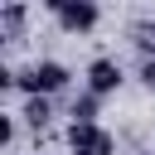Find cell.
<instances>
[{
	"mask_svg": "<svg viewBox=\"0 0 155 155\" xmlns=\"http://www.w3.org/2000/svg\"><path fill=\"white\" fill-rule=\"evenodd\" d=\"M136 78H140L145 92H155V58H140V73H136Z\"/></svg>",
	"mask_w": 155,
	"mask_h": 155,
	"instance_id": "cell-10",
	"label": "cell"
},
{
	"mask_svg": "<svg viewBox=\"0 0 155 155\" xmlns=\"http://www.w3.org/2000/svg\"><path fill=\"white\" fill-rule=\"evenodd\" d=\"M68 150L73 155H116V136L107 126H68Z\"/></svg>",
	"mask_w": 155,
	"mask_h": 155,
	"instance_id": "cell-4",
	"label": "cell"
},
{
	"mask_svg": "<svg viewBox=\"0 0 155 155\" xmlns=\"http://www.w3.org/2000/svg\"><path fill=\"white\" fill-rule=\"evenodd\" d=\"M131 44L140 48V58H155V19H136L131 24Z\"/></svg>",
	"mask_w": 155,
	"mask_h": 155,
	"instance_id": "cell-8",
	"label": "cell"
},
{
	"mask_svg": "<svg viewBox=\"0 0 155 155\" xmlns=\"http://www.w3.org/2000/svg\"><path fill=\"white\" fill-rule=\"evenodd\" d=\"M48 15L63 34H92L102 24V5L92 0H48Z\"/></svg>",
	"mask_w": 155,
	"mask_h": 155,
	"instance_id": "cell-2",
	"label": "cell"
},
{
	"mask_svg": "<svg viewBox=\"0 0 155 155\" xmlns=\"http://www.w3.org/2000/svg\"><path fill=\"white\" fill-rule=\"evenodd\" d=\"M19 121H24V126H34V131H44V126L53 121V97H24Z\"/></svg>",
	"mask_w": 155,
	"mask_h": 155,
	"instance_id": "cell-7",
	"label": "cell"
},
{
	"mask_svg": "<svg viewBox=\"0 0 155 155\" xmlns=\"http://www.w3.org/2000/svg\"><path fill=\"white\" fill-rule=\"evenodd\" d=\"M68 82H73V68H68V63H58V58H39V63L19 68L15 92H24V97H58V92H68Z\"/></svg>",
	"mask_w": 155,
	"mask_h": 155,
	"instance_id": "cell-1",
	"label": "cell"
},
{
	"mask_svg": "<svg viewBox=\"0 0 155 155\" xmlns=\"http://www.w3.org/2000/svg\"><path fill=\"white\" fill-rule=\"evenodd\" d=\"M15 116L19 111H0V145H15Z\"/></svg>",
	"mask_w": 155,
	"mask_h": 155,
	"instance_id": "cell-9",
	"label": "cell"
},
{
	"mask_svg": "<svg viewBox=\"0 0 155 155\" xmlns=\"http://www.w3.org/2000/svg\"><path fill=\"white\" fill-rule=\"evenodd\" d=\"M150 155H155V150H150Z\"/></svg>",
	"mask_w": 155,
	"mask_h": 155,
	"instance_id": "cell-11",
	"label": "cell"
},
{
	"mask_svg": "<svg viewBox=\"0 0 155 155\" xmlns=\"http://www.w3.org/2000/svg\"><path fill=\"white\" fill-rule=\"evenodd\" d=\"M121 82H126V73H121V63H116V58H107V53H102V58H92V63H87V73H82V87H87L92 97H102V102H107Z\"/></svg>",
	"mask_w": 155,
	"mask_h": 155,
	"instance_id": "cell-3",
	"label": "cell"
},
{
	"mask_svg": "<svg viewBox=\"0 0 155 155\" xmlns=\"http://www.w3.org/2000/svg\"><path fill=\"white\" fill-rule=\"evenodd\" d=\"M24 24H29V5H24V0H10V5H0V44H15V39H24Z\"/></svg>",
	"mask_w": 155,
	"mask_h": 155,
	"instance_id": "cell-5",
	"label": "cell"
},
{
	"mask_svg": "<svg viewBox=\"0 0 155 155\" xmlns=\"http://www.w3.org/2000/svg\"><path fill=\"white\" fill-rule=\"evenodd\" d=\"M68 116H73V126H102L97 116H102V97H92L87 87L73 97V107H68Z\"/></svg>",
	"mask_w": 155,
	"mask_h": 155,
	"instance_id": "cell-6",
	"label": "cell"
}]
</instances>
